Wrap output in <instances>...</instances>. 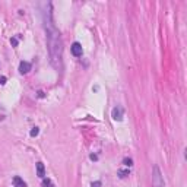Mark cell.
<instances>
[{"label": "cell", "instance_id": "6da1fadb", "mask_svg": "<svg viewBox=\"0 0 187 187\" xmlns=\"http://www.w3.org/2000/svg\"><path fill=\"white\" fill-rule=\"evenodd\" d=\"M42 22H44V29H46V40H47V48L50 54V60L54 69L62 70L63 67V41L60 32L56 28L54 19H53V7L51 3H47L46 11L42 12Z\"/></svg>", "mask_w": 187, "mask_h": 187}, {"label": "cell", "instance_id": "7a4b0ae2", "mask_svg": "<svg viewBox=\"0 0 187 187\" xmlns=\"http://www.w3.org/2000/svg\"><path fill=\"white\" fill-rule=\"evenodd\" d=\"M152 186L154 187H165V183H164V177L161 174V170L159 167L155 165L154 170H152Z\"/></svg>", "mask_w": 187, "mask_h": 187}, {"label": "cell", "instance_id": "3957f363", "mask_svg": "<svg viewBox=\"0 0 187 187\" xmlns=\"http://www.w3.org/2000/svg\"><path fill=\"white\" fill-rule=\"evenodd\" d=\"M123 115H124V110H123V107H120V105L114 107L113 111H111V117H113V120H115V121H121V120H123Z\"/></svg>", "mask_w": 187, "mask_h": 187}, {"label": "cell", "instance_id": "277c9868", "mask_svg": "<svg viewBox=\"0 0 187 187\" xmlns=\"http://www.w3.org/2000/svg\"><path fill=\"white\" fill-rule=\"evenodd\" d=\"M70 51H72V54L75 56V57H80V56H82V53H83L82 46H80L79 42H73L72 47H70Z\"/></svg>", "mask_w": 187, "mask_h": 187}, {"label": "cell", "instance_id": "5b68a950", "mask_svg": "<svg viewBox=\"0 0 187 187\" xmlns=\"http://www.w3.org/2000/svg\"><path fill=\"white\" fill-rule=\"evenodd\" d=\"M29 70H31V63L29 62H21L19 63V72H21L22 75L28 73Z\"/></svg>", "mask_w": 187, "mask_h": 187}, {"label": "cell", "instance_id": "8992f818", "mask_svg": "<svg viewBox=\"0 0 187 187\" xmlns=\"http://www.w3.org/2000/svg\"><path fill=\"white\" fill-rule=\"evenodd\" d=\"M35 167H37V176L40 177V178H44V177H46V168H44V164H42V162H37Z\"/></svg>", "mask_w": 187, "mask_h": 187}, {"label": "cell", "instance_id": "52a82bcc", "mask_svg": "<svg viewBox=\"0 0 187 187\" xmlns=\"http://www.w3.org/2000/svg\"><path fill=\"white\" fill-rule=\"evenodd\" d=\"M13 184H15V187H26V183L18 176L13 177Z\"/></svg>", "mask_w": 187, "mask_h": 187}, {"label": "cell", "instance_id": "ba28073f", "mask_svg": "<svg viewBox=\"0 0 187 187\" xmlns=\"http://www.w3.org/2000/svg\"><path fill=\"white\" fill-rule=\"evenodd\" d=\"M42 187H54V184H53V181L50 180V178H42Z\"/></svg>", "mask_w": 187, "mask_h": 187}, {"label": "cell", "instance_id": "9c48e42d", "mask_svg": "<svg viewBox=\"0 0 187 187\" xmlns=\"http://www.w3.org/2000/svg\"><path fill=\"white\" fill-rule=\"evenodd\" d=\"M129 174H130L129 170H120V171H119V176L121 177V178H124V177H127Z\"/></svg>", "mask_w": 187, "mask_h": 187}, {"label": "cell", "instance_id": "30bf717a", "mask_svg": "<svg viewBox=\"0 0 187 187\" xmlns=\"http://www.w3.org/2000/svg\"><path fill=\"white\" fill-rule=\"evenodd\" d=\"M123 164H124L126 167H132L133 165V161H132V158H124V159H123Z\"/></svg>", "mask_w": 187, "mask_h": 187}, {"label": "cell", "instance_id": "8fae6325", "mask_svg": "<svg viewBox=\"0 0 187 187\" xmlns=\"http://www.w3.org/2000/svg\"><path fill=\"white\" fill-rule=\"evenodd\" d=\"M38 133H40V129H38V127H34V129L31 130V136H32V137H34V136H37Z\"/></svg>", "mask_w": 187, "mask_h": 187}, {"label": "cell", "instance_id": "7c38bea8", "mask_svg": "<svg viewBox=\"0 0 187 187\" xmlns=\"http://www.w3.org/2000/svg\"><path fill=\"white\" fill-rule=\"evenodd\" d=\"M91 187H102V184H101V181H94Z\"/></svg>", "mask_w": 187, "mask_h": 187}, {"label": "cell", "instance_id": "4fadbf2b", "mask_svg": "<svg viewBox=\"0 0 187 187\" xmlns=\"http://www.w3.org/2000/svg\"><path fill=\"white\" fill-rule=\"evenodd\" d=\"M11 42H12V46H13V47H16V46H18V38H12Z\"/></svg>", "mask_w": 187, "mask_h": 187}, {"label": "cell", "instance_id": "5bb4252c", "mask_svg": "<svg viewBox=\"0 0 187 187\" xmlns=\"http://www.w3.org/2000/svg\"><path fill=\"white\" fill-rule=\"evenodd\" d=\"M91 159H92V161H97V159H98V156L92 154V155H91Z\"/></svg>", "mask_w": 187, "mask_h": 187}]
</instances>
